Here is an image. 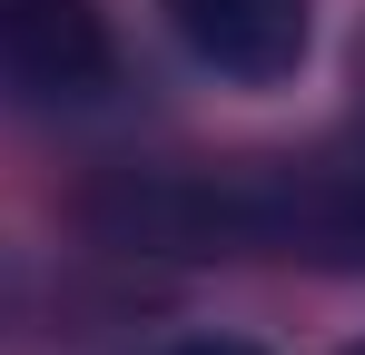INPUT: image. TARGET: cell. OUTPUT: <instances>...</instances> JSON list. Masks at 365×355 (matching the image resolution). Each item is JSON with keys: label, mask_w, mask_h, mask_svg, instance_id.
<instances>
[{"label": "cell", "mask_w": 365, "mask_h": 355, "mask_svg": "<svg viewBox=\"0 0 365 355\" xmlns=\"http://www.w3.org/2000/svg\"><path fill=\"white\" fill-rule=\"evenodd\" d=\"M148 355H267V346H247V336H178V346H148Z\"/></svg>", "instance_id": "277c9868"}, {"label": "cell", "mask_w": 365, "mask_h": 355, "mask_svg": "<svg viewBox=\"0 0 365 355\" xmlns=\"http://www.w3.org/2000/svg\"><path fill=\"white\" fill-rule=\"evenodd\" d=\"M89 227L158 257H316L365 267V168L257 158V168H178L119 178L89 197Z\"/></svg>", "instance_id": "6da1fadb"}, {"label": "cell", "mask_w": 365, "mask_h": 355, "mask_svg": "<svg viewBox=\"0 0 365 355\" xmlns=\"http://www.w3.org/2000/svg\"><path fill=\"white\" fill-rule=\"evenodd\" d=\"M178 50L237 89H277L306 69V40H316V10L306 0H158Z\"/></svg>", "instance_id": "7a4b0ae2"}, {"label": "cell", "mask_w": 365, "mask_h": 355, "mask_svg": "<svg viewBox=\"0 0 365 355\" xmlns=\"http://www.w3.org/2000/svg\"><path fill=\"white\" fill-rule=\"evenodd\" d=\"M109 79V30L89 0H0V89L10 99H89Z\"/></svg>", "instance_id": "3957f363"}]
</instances>
